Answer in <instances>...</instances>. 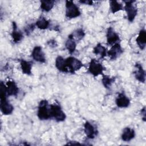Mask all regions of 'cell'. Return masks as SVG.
<instances>
[{"instance_id":"obj_27","label":"cell","mask_w":146,"mask_h":146,"mask_svg":"<svg viewBox=\"0 0 146 146\" xmlns=\"http://www.w3.org/2000/svg\"><path fill=\"white\" fill-rule=\"evenodd\" d=\"M145 113H146V112H145V107H144L143 108H142L141 110V116L143 117V119L144 121H145Z\"/></svg>"},{"instance_id":"obj_28","label":"cell","mask_w":146,"mask_h":146,"mask_svg":"<svg viewBox=\"0 0 146 146\" xmlns=\"http://www.w3.org/2000/svg\"><path fill=\"white\" fill-rule=\"evenodd\" d=\"M79 2L82 3H84L86 5H92V1H80Z\"/></svg>"},{"instance_id":"obj_22","label":"cell","mask_w":146,"mask_h":146,"mask_svg":"<svg viewBox=\"0 0 146 146\" xmlns=\"http://www.w3.org/2000/svg\"><path fill=\"white\" fill-rule=\"evenodd\" d=\"M35 25L40 30H46L50 26V21L46 19L44 17H40L36 22Z\"/></svg>"},{"instance_id":"obj_21","label":"cell","mask_w":146,"mask_h":146,"mask_svg":"<svg viewBox=\"0 0 146 146\" xmlns=\"http://www.w3.org/2000/svg\"><path fill=\"white\" fill-rule=\"evenodd\" d=\"M93 52L95 54L99 55L101 58H104L107 55V53L106 48L101 43H98L96 44V46L94 48Z\"/></svg>"},{"instance_id":"obj_7","label":"cell","mask_w":146,"mask_h":146,"mask_svg":"<svg viewBox=\"0 0 146 146\" xmlns=\"http://www.w3.org/2000/svg\"><path fill=\"white\" fill-rule=\"evenodd\" d=\"M107 42L108 45H113L115 43L120 42V38L119 35L115 31L112 27H110L107 31Z\"/></svg>"},{"instance_id":"obj_26","label":"cell","mask_w":146,"mask_h":146,"mask_svg":"<svg viewBox=\"0 0 146 146\" xmlns=\"http://www.w3.org/2000/svg\"><path fill=\"white\" fill-rule=\"evenodd\" d=\"M74 39H76L78 40H80L82 39L83 38V37L85 36V33L84 31L83 30V29L80 28V29H76V30H75L71 34Z\"/></svg>"},{"instance_id":"obj_1","label":"cell","mask_w":146,"mask_h":146,"mask_svg":"<svg viewBox=\"0 0 146 146\" xmlns=\"http://www.w3.org/2000/svg\"><path fill=\"white\" fill-rule=\"evenodd\" d=\"M38 117L41 120H48L51 117L50 105L46 100H42L38 105L37 111Z\"/></svg>"},{"instance_id":"obj_2","label":"cell","mask_w":146,"mask_h":146,"mask_svg":"<svg viewBox=\"0 0 146 146\" xmlns=\"http://www.w3.org/2000/svg\"><path fill=\"white\" fill-rule=\"evenodd\" d=\"M50 111L51 117L54 118L56 121L61 122L65 120L66 115L59 104L56 103L50 104Z\"/></svg>"},{"instance_id":"obj_29","label":"cell","mask_w":146,"mask_h":146,"mask_svg":"<svg viewBox=\"0 0 146 146\" xmlns=\"http://www.w3.org/2000/svg\"><path fill=\"white\" fill-rule=\"evenodd\" d=\"M48 44L50 45V46H54V47H55V46H56V45H57V44H56L55 40H49V41L48 42Z\"/></svg>"},{"instance_id":"obj_11","label":"cell","mask_w":146,"mask_h":146,"mask_svg":"<svg viewBox=\"0 0 146 146\" xmlns=\"http://www.w3.org/2000/svg\"><path fill=\"white\" fill-rule=\"evenodd\" d=\"M135 67L136 68V70L134 72L135 78L139 82L144 83L145 81V71L140 63H136Z\"/></svg>"},{"instance_id":"obj_24","label":"cell","mask_w":146,"mask_h":146,"mask_svg":"<svg viewBox=\"0 0 146 146\" xmlns=\"http://www.w3.org/2000/svg\"><path fill=\"white\" fill-rule=\"evenodd\" d=\"M110 10L112 13H117L121 10H123V5L119 3L116 1H110Z\"/></svg>"},{"instance_id":"obj_4","label":"cell","mask_w":146,"mask_h":146,"mask_svg":"<svg viewBox=\"0 0 146 146\" xmlns=\"http://www.w3.org/2000/svg\"><path fill=\"white\" fill-rule=\"evenodd\" d=\"M65 61L68 72L72 74L83 67V63L80 60L74 56H69L66 58Z\"/></svg>"},{"instance_id":"obj_20","label":"cell","mask_w":146,"mask_h":146,"mask_svg":"<svg viewBox=\"0 0 146 146\" xmlns=\"http://www.w3.org/2000/svg\"><path fill=\"white\" fill-rule=\"evenodd\" d=\"M33 63L30 61H27L24 59H21L20 60L21 67L22 71V72L24 74L30 75L31 74V69Z\"/></svg>"},{"instance_id":"obj_3","label":"cell","mask_w":146,"mask_h":146,"mask_svg":"<svg viewBox=\"0 0 146 146\" xmlns=\"http://www.w3.org/2000/svg\"><path fill=\"white\" fill-rule=\"evenodd\" d=\"M81 14L78 6L72 1H66V17L72 19L80 16Z\"/></svg>"},{"instance_id":"obj_10","label":"cell","mask_w":146,"mask_h":146,"mask_svg":"<svg viewBox=\"0 0 146 146\" xmlns=\"http://www.w3.org/2000/svg\"><path fill=\"white\" fill-rule=\"evenodd\" d=\"M115 103L119 108H127L130 104V100L124 92H121L116 98Z\"/></svg>"},{"instance_id":"obj_13","label":"cell","mask_w":146,"mask_h":146,"mask_svg":"<svg viewBox=\"0 0 146 146\" xmlns=\"http://www.w3.org/2000/svg\"><path fill=\"white\" fill-rule=\"evenodd\" d=\"M6 90L7 96H17L19 92V88L13 80H9L6 82Z\"/></svg>"},{"instance_id":"obj_19","label":"cell","mask_w":146,"mask_h":146,"mask_svg":"<svg viewBox=\"0 0 146 146\" xmlns=\"http://www.w3.org/2000/svg\"><path fill=\"white\" fill-rule=\"evenodd\" d=\"M55 67L60 71L63 72H68V70L66 67L65 59L61 56H58L55 59Z\"/></svg>"},{"instance_id":"obj_5","label":"cell","mask_w":146,"mask_h":146,"mask_svg":"<svg viewBox=\"0 0 146 146\" xmlns=\"http://www.w3.org/2000/svg\"><path fill=\"white\" fill-rule=\"evenodd\" d=\"M124 10L127 13V19L129 22H132L137 14V9L136 6L133 5L135 1H124Z\"/></svg>"},{"instance_id":"obj_6","label":"cell","mask_w":146,"mask_h":146,"mask_svg":"<svg viewBox=\"0 0 146 146\" xmlns=\"http://www.w3.org/2000/svg\"><path fill=\"white\" fill-rule=\"evenodd\" d=\"M104 67L102 64L97 60L92 59L89 63L88 72L94 76H98L99 75H103Z\"/></svg>"},{"instance_id":"obj_12","label":"cell","mask_w":146,"mask_h":146,"mask_svg":"<svg viewBox=\"0 0 146 146\" xmlns=\"http://www.w3.org/2000/svg\"><path fill=\"white\" fill-rule=\"evenodd\" d=\"M84 131L86 136L90 139H94L98 133L95 127L88 121L84 124Z\"/></svg>"},{"instance_id":"obj_9","label":"cell","mask_w":146,"mask_h":146,"mask_svg":"<svg viewBox=\"0 0 146 146\" xmlns=\"http://www.w3.org/2000/svg\"><path fill=\"white\" fill-rule=\"evenodd\" d=\"M123 52L120 42L115 43L112 45L111 49L107 51V54L108 55L110 58L112 60H115Z\"/></svg>"},{"instance_id":"obj_23","label":"cell","mask_w":146,"mask_h":146,"mask_svg":"<svg viewBox=\"0 0 146 146\" xmlns=\"http://www.w3.org/2000/svg\"><path fill=\"white\" fill-rule=\"evenodd\" d=\"M54 4V1H41L40 7L42 11L48 12L53 8Z\"/></svg>"},{"instance_id":"obj_25","label":"cell","mask_w":146,"mask_h":146,"mask_svg":"<svg viewBox=\"0 0 146 146\" xmlns=\"http://www.w3.org/2000/svg\"><path fill=\"white\" fill-rule=\"evenodd\" d=\"M115 81V78H111L110 76L106 75H103V78H102V83L104 86V87L106 88H109L112 84Z\"/></svg>"},{"instance_id":"obj_18","label":"cell","mask_w":146,"mask_h":146,"mask_svg":"<svg viewBox=\"0 0 146 146\" xmlns=\"http://www.w3.org/2000/svg\"><path fill=\"white\" fill-rule=\"evenodd\" d=\"M65 47L70 54H72L76 50V43L72 35L70 34L65 43Z\"/></svg>"},{"instance_id":"obj_16","label":"cell","mask_w":146,"mask_h":146,"mask_svg":"<svg viewBox=\"0 0 146 146\" xmlns=\"http://www.w3.org/2000/svg\"><path fill=\"white\" fill-rule=\"evenodd\" d=\"M135 131L133 129L126 127L123 129L121 137L124 141H129L135 137Z\"/></svg>"},{"instance_id":"obj_15","label":"cell","mask_w":146,"mask_h":146,"mask_svg":"<svg viewBox=\"0 0 146 146\" xmlns=\"http://www.w3.org/2000/svg\"><path fill=\"white\" fill-rule=\"evenodd\" d=\"M13 25V31L11 34V37L14 42L18 43L23 38V35L22 33L18 29V26L17 23L15 22H12Z\"/></svg>"},{"instance_id":"obj_8","label":"cell","mask_w":146,"mask_h":146,"mask_svg":"<svg viewBox=\"0 0 146 146\" xmlns=\"http://www.w3.org/2000/svg\"><path fill=\"white\" fill-rule=\"evenodd\" d=\"M31 56L36 62L39 63H44L46 62L45 55L40 46H36L33 48L31 53Z\"/></svg>"},{"instance_id":"obj_14","label":"cell","mask_w":146,"mask_h":146,"mask_svg":"<svg viewBox=\"0 0 146 146\" xmlns=\"http://www.w3.org/2000/svg\"><path fill=\"white\" fill-rule=\"evenodd\" d=\"M1 111L2 113L5 115H8L12 113L14 107L12 104L7 100V99L1 100V104H0Z\"/></svg>"},{"instance_id":"obj_17","label":"cell","mask_w":146,"mask_h":146,"mask_svg":"<svg viewBox=\"0 0 146 146\" xmlns=\"http://www.w3.org/2000/svg\"><path fill=\"white\" fill-rule=\"evenodd\" d=\"M136 43L141 50L145 49L146 45V31L144 29H141L140 31L136 38Z\"/></svg>"}]
</instances>
